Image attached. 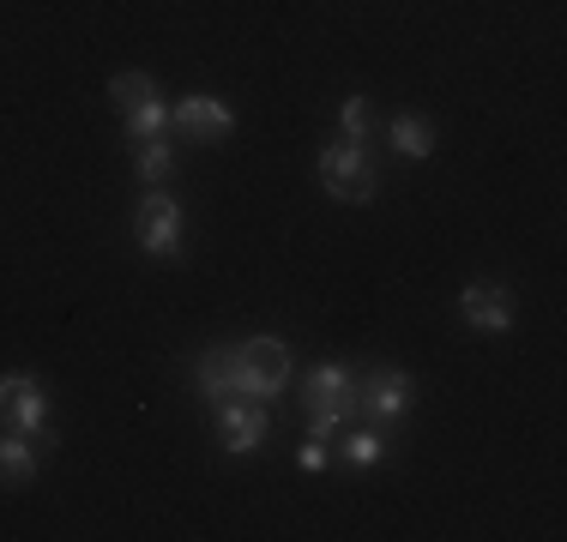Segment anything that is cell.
Masks as SVG:
<instances>
[{
  "mask_svg": "<svg viewBox=\"0 0 567 542\" xmlns=\"http://www.w3.org/2000/svg\"><path fill=\"white\" fill-rule=\"evenodd\" d=\"M110 103L121 108V115L157 103V79H152V73H115V79H110Z\"/></svg>",
  "mask_w": 567,
  "mask_h": 542,
  "instance_id": "obj_15",
  "label": "cell"
},
{
  "mask_svg": "<svg viewBox=\"0 0 567 542\" xmlns=\"http://www.w3.org/2000/svg\"><path fill=\"white\" fill-rule=\"evenodd\" d=\"M458 320H465L477 337L513 332V295H507V283H495V278L465 283V290H458Z\"/></svg>",
  "mask_w": 567,
  "mask_h": 542,
  "instance_id": "obj_8",
  "label": "cell"
},
{
  "mask_svg": "<svg viewBox=\"0 0 567 542\" xmlns=\"http://www.w3.org/2000/svg\"><path fill=\"white\" fill-rule=\"evenodd\" d=\"M296 465H302L308 477H320V470H327V440H308L302 452H296Z\"/></svg>",
  "mask_w": 567,
  "mask_h": 542,
  "instance_id": "obj_18",
  "label": "cell"
},
{
  "mask_svg": "<svg viewBox=\"0 0 567 542\" xmlns=\"http://www.w3.org/2000/svg\"><path fill=\"white\" fill-rule=\"evenodd\" d=\"M0 428H12V434H37V440H55V434H49V386H43L37 374L24 379V386H19V398L7 404Z\"/></svg>",
  "mask_w": 567,
  "mask_h": 542,
  "instance_id": "obj_11",
  "label": "cell"
},
{
  "mask_svg": "<svg viewBox=\"0 0 567 542\" xmlns=\"http://www.w3.org/2000/svg\"><path fill=\"white\" fill-rule=\"evenodd\" d=\"M182 199L169 194V187H145L140 211H133V241H140V253H152V260H182Z\"/></svg>",
  "mask_w": 567,
  "mask_h": 542,
  "instance_id": "obj_4",
  "label": "cell"
},
{
  "mask_svg": "<svg viewBox=\"0 0 567 542\" xmlns=\"http://www.w3.org/2000/svg\"><path fill=\"white\" fill-rule=\"evenodd\" d=\"M411 404H416V379L404 368H357V410H362V423L393 434Z\"/></svg>",
  "mask_w": 567,
  "mask_h": 542,
  "instance_id": "obj_5",
  "label": "cell"
},
{
  "mask_svg": "<svg viewBox=\"0 0 567 542\" xmlns=\"http://www.w3.org/2000/svg\"><path fill=\"white\" fill-rule=\"evenodd\" d=\"M121 127H127V139H133V145L164 139V133H169V108H164V97L145 103V108H133V115H121Z\"/></svg>",
  "mask_w": 567,
  "mask_h": 542,
  "instance_id": "obj_16",
  "label": "cell"
},
{
  "mask_svg": "<svg viewBox=\"0 0 567 542\" xmlns=\"http://www.w3.org/2000/svg\"><path fill=\"white\" fill-rule=\"evenodd\" d=\"M266 434H272V416H266V398H248V392H236V398L218 404V446L236 458L260 452Z\"/></svg>",
  "mask_w": 567,
  "mask_h": 542,
  "instance_id": "obj_7",
  "label": "cell"
},
{
  "mask_svg": "<svg viewBox=\"0 0 567 542\" xmlns=\"http://www.w3.org/2000/svg\"><path fill=\"white\" fill-rule=\"evenodd\" d=\"M31 379V368H12V374H0V416H7V404L19 398V386Z\"/></svg>",
  "mask_w": 567,
  "mask_h": 542,
  "instance_id": "obj_19",
  "label": "cell"
},
{
  "mask_svg": "<svg viewBox=\"0 0 567 542\" xmlns=\"http://www.w3.org/2000/svg\"><path fill=\"white\" fill-rule=\"evenodd\" d=\"M133 175H140V187H169L175 181V145H169V133H164V139H145L140 145Z\"/></svg>",
  "mask_w": 567,
  "mask_h": 542,
  "instance_id": "obj_14",
  "label": "cell"
},
{
  "mask_svg": "<svg viewBox=\"0 0 567 542\" xmlns=\"http://www.w3.org/2000/svg\"><path fill=\"white\" fill-rule=\"evenodd\" d=\"M43 452H55V440H37V434H12L0 428V482L7 488H24L43 465Z\"/></svg>",
  "mask_w": 567,
  "mask_h": 542,
  "instance_id": "obj_10",
  "label": "cell"
},
{
  "mask_svg": "<svg viewBox=\"0 0 567 542\" xmlns=\"http://www.w3.org/2000/svg\"><path fill=\"white\" fill-rule=\"evenodd\" d=\"M320 187H327L332 199H344V206H369V199L381 194V169H374L369 145L332 139L327 152H320Z\"/></svg>",
  "mask_w": 567,
  "mask_h": 542,
  "instance_id": "obj_2",
  "label": "cell"
},
{
  "mask_svg": "<svg viewBox=\"0 0 567 542\" xmlns=\"http://www.w3.org/2000/svg\"><path fill=\"white\" fill-rule=\"evenodd\" d=\"M369 133H374V115H369V97H344L339 108V139H357V145H369Z\"/></svg>",
  "mask_w": 567,
  "mask_h": 542,
  "instance_id": "obj_17",
  "label": "cell"
},
{
  "mask_svg": "<svg viewBox=\"0 0 567 542\" xmlns=\"http://www.w3.org/2000/svg\"><path fill=\"white\" fill-rule=\"evenodd\" d=\"M236 374H241V392H248V398H278V392H290L296 356H290V344L272 337V332L241 337L236 344Z\"/></svg>",
  "mask_w": 567,
  "mask_h": 542,
  "instance_id": "obj_3",
  "label": "cell"
},
{
  "mask_svg": "<svg viewBox=\"0 0 567 542\" xmlns=\"http://www.w3.org/2000/svg\"><path fill=\"white\" fill-rule=\"evenodd\" d=\"M435 121L429 115H416V108H404V115H393V127H386V145L404 157V163H429L435 157Z\"/></svg>",
  "mask_w": 567,
  "mask_h": 542,
  "instance_id": "obj_12",
  "label": "cell"
},
{
  "mask_svg": "<svg viewBox=\"0 0 567 542\" xmlns=\"http://www.w3.org/2000/svg\"><path fill=\"white\" fill-rule=\"evenodd\" d=\"M194 392L218 410L224 398H236L241 392V374H236V344H212V350H199V362H194Z\"/></svg>",
  "mask_w": 567,
  "mask_h": 542,
  "instance_id": "obj_9",
  "label": "cell"
},
{
  "mask_svg": "<svg viewBox=\"0 0 567 542\" xmlns=\"http://www.w3.org/2000/svg\"><path fill=\"white\" fill-rule=\"evenodd\" d=\"M302 410H308V440H339V434L357 423V368L344 362H320L302 379Z\"/></svg>",
  "mask_w": 567,
  "mask_h": 542,
  "instance_id": "obj_1",
  "label": "cell"
},
{
  "mask_svg": "<svg viewBox=\"0 0 567 542\" xmlns=\"http://www.w3.org/2000/svg\"><path fill=\"white\" fill-rule=\"evenodd\" d=\"M169 133L187 145H224L229 133H236V115H229L224 97H212V91H194V97H182L169 108Z\"/></svg>",
  "mask_w": 567,
  "mask_h": 542,
  "instance_id": "obj_6",
  "label": "cell"
},
{
  "mask_svg": "<svg viewBox=\"0 0 567 542\" xmlns=\"http://www.w3.org/2000/svg\"><path fill=\"white\" fill-rule=\"evenodd\" d=\"M339 452H344V465L350 470H374V465H381V458H386V428H344L339 434Z\"/></svg>",
  "mask_w": 567,
  "mask_h": 542,
  "instance_id": "obj_13",
  "label": "cell"
}]
</instances>
